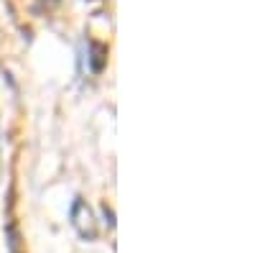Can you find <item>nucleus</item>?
Here are the masks:
<instances>
[{
    "label": "nucleus",
    "instance_id": "obj_1",
    "mask_svg": "<svg viewBox=\"0 0 255 253\" xmlns=\"http://www.w3.org/2000/svg\"><path fill=\"white\" fill-rule=\"evenodd\" d=\"M69 218H72L74 230H77L84 241H95V238H97V220H95L90 205L84 202V200H74Z\"/></svg>",
    "mask_w": 255,
    "mask_h": 253
}]
</instances>
